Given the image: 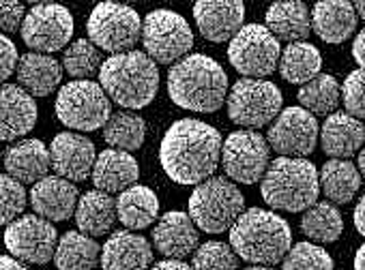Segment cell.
Instances as JSON below:
<instances>
[{
  "label": "cell",
  "instance_id": "cell-10",
  "mask_svg": "<svg viewBox=\"0 0 365 270\" xmlns=\"http://www.w3.org/2000/svg\"><path fill=\"white\" fill-rule=\"evenodd\" d=\"M142 46L155 63L176 65L194 48V33L180 14L170 9H155L144 18Z\"/></svg>",
  "mask_w": 365,
  "mask_h": 270
},
{
  "label": "cell",
  "instance_id": "cell-17",
  "mask_svg": "<svg viewBox=\"0 0 365 270\" xmlns=\"http://www.w3.org/2000/svg\"><path fill=\"white\" fill-rule=\"evenodd\" d=\"M194 20L207 41H232L245 20V5L239 0H200L194 5Z\"/></svg>",
  "mask_w": 365,
  "mask_h": 270
},
{
  "label": "cell",
  "instance_id": "cell-44",
  "mask_svg": "<svg viewBox=\"0 0 365 270\" xmlns=\"http://www.w3.org/2000/svg\"><path fill=\"white\" fill-rule=\"evenodd\" d=\"M354 227L359 229L361 236H365V195L359 199V204L354 206V214H352Z\"/></svg>",
  "mask_w": 365,
  "mask_h": 270
},
{
  "label": "cell",
  "instance_id": "cell-16",
  "mask_svg": "<svg viewBox=\"0 0 365 270\" xmlns=\"http://www.w3.org/2000/svg\"><path fill=\"white\" fill-rule=\"evenodd\" d=\"M50 157L56 176L69 182H82L93 176V167L99 155L95 152V144L86 135L65 131L52 140Z\"/></svg>",
  "mask_w": 365,
  "mask_h": 270
},
{
  "label": "cell",
  "instance_id": "cell-34",
  "mask_svg": "<svg viewBox=\"0 0 365 270\" xmlns=\"http://www.w3.org/2000/svg\"><path fill=\"white\" fill-rule=\"evenodd\" d=\"M146 137V123L142 116L129 110L114 112L103 127V140L116 150L133 152L144 144Z\"/></svg>",
  "mask_w": 365,
  "mask_h": 270
},
{
  "label": "cell",
  "instance_id": "cell-18",
  "mask_svg": "<svg viewBox=\"0 0 365 270\" xmlns=\"http://www.w3.org/2000/svg\"><path fill=\"white\" fill-rule=\"evenodd\" d=\"M200 232L187 212L170 210L153 227V244L165 259H182L198 251Z\"/></svg>",
  "mask_w": 365,
  "mask_h": 270
},
{
  "label": "cell",
  "instance_id": "cell-26",
  "mask_svg": "<svg viewBox=\"0 0 365 270\" xmlns=\"http://www.w3.org/2000/svg\"><path fill=\"white\" fill-rule=\"evenodd\" d=\"M267 28L277 41L299 43L312 33V14L299 0H282L273 3L267 11Z\"/></svg>",
  "mask_w": 365,
  "mask_h": 270
},
{
  "label": "cell",
  "instance_id": "cell-45",
  "mask_svg": "<svg viewBox=\"0 0 365 270\" xmlns=\"http://www.w3.org/2000/svg\"><path fill=\"white\" fill-rule=\"evenodd\" d=\"M150 270H192V266H187L182 259H163L157 261Z\"/></svg>",
  "mask_w": 365,
  "mask_h": 270
},
{
  "label": "cell",
  "instance_id": "cell-2",
  "mask_svg": "<svg viewBox=\"0 0 365 270\" xmlns=\"http://www.w3.org/2000/svg\"><path fill=\"white\" fill-rule=\"evenodd\" d=\"M168 95L182 110L211 114L228 99V76L211 56L190 54L170 67Z\"/></svg>",
  "mask_w": 365,
  "mask_h": 270
},
{
  "label": "cell",
  "instance_id": "cell-24",
  "mask_svg": "<svg viewBox=\"0 0 365 270\" xmlns=\"http://www.w3.org/2000/svg\"><path fill=\"white\" fill-rule=\"evenodd\" d=\"M140 178L138 161L131 152L108 148L101 150L93 167V182L103 193H123Z\"/></svg>",
  "mask_w": 365,
  "mask_h": 270
},
{
  "label": "cell",
  "instance_id": "cell-43",
  "mask_svg": "<svg viewBox=\"0 0 365 270\" xmlns=\"http://www.w3.org/2000/svg\"><path fill=\"white\" fill-rule=\"evenodd\" d=\"M352 58L359 65V69H365V28H361L352 41Z\"/></svg>",
  "mask_w": 365,
  "mask_h": 270
},
{
  "label": "cell",
  "instance_id": "cell-50",
  "mask_svg": "<svg viewBox=\"0 0 365 270\" xmlns=\"http://www.w3.org/2000/svg\"><path fill=\"white\" fill-rule=\"evenodd\" d=\"M245 270H275L273 266H252V268H245Z\"/></svg>",
  "mask_w": 365,
  "mask_h": 270
},
{
  "label": "cell",
  "instance_id": "cell-5",
  "mask_svg": "<svg viewBox=\"0 0 365 270\" xmlns=\"http://www.w3.org/2000/svg\"><path fill=\"white\" fill-rule=\"evenodd\" d=\"M262 199L286 212H303L312 208L320 193V172L307 159L279 157L260 180Z\"/></svg>",
  "mask_w": 365,
  "mask_h": 270
},
{
  "label": "cell",
  "instance_id": "cell-13",
  "mask_svg": "<svg viewBox=\"0 0 365 270\" xmlns=\"http://www.w3.org/2000/svg\"><path fill=\"white\" fill-rule=\"evenodd\" d=\"M22 39L37 54H52L63 50L73 35V16L56 3L35 5L24 20Z\"/></svg>",
  "mask_w": 365,
  "mask_h": 270
},
{
  "label": "cell",
  "instance_id": "cell-27",
  "mask_svg": "<svg viewBox=\"0 0 365 270\" xmlns=\"http://www.w3.org/2000/svg\"><path fill=\"white\" fill-rule=\"evenodd\" d=\"M63 65L48 54L29 52L20 58L18 65V82L33 97H48L54 93L63 80Z\"/></svg>",
  "mask_w": 365,
  "mask_h": 270
},
{
  "label": "cell",
  "instance_id": "cell-35",
  "mask_svg": "<svg viewBox=\"0 0 365 270\" xmlns=\"http://www.w3.org/2000/svg\"><path fill=\"white\" fill-rule=\"evenodd\" d=\"M299 103L303 105V110H307L309 114H335V108L339 105L341 99V86L337 82L335 76L331 73H320L318 78H314L312 82H307L305 86H301L299 95H297Z\"/></svg>",
  "mask_w": 365,
  "mask_h": 270
},
{
  "label": "cell",
  "instance_id": "cell-47",
  "mask_svg": "<svg viewBox=\"0 0 365 270\" xmlns=\"http://www.w3.org/2000/svg\"><path fill=\"white\" fill-rule=\"evenodd\" d=\"M354 270H365V244H361L354 255Z\"/></svg>",
  "mask_w": 365,
  "mask_h": 270
},
{
  "label": "cell",
  "instance_id": "cell-3",
  "mask_svg": "<svg viewBox=\"0 0 365 270\" xmlns=\"http://www.w3.org/2000/svg\"><path fill=\"white\" fill-rule=\"evenodd\" d=\"M288 221L264 208H250L230 229V246L254 266H275L292 249Z\"/></svg>",
  "mask_w": 365,
  "mask_h": 270
},
{
  "label": "cell",
  "instance_id": "cell-1",
  "mask_svg": "<svg viewBox=\"0 0 365 270\" xmlns=\"http://www.w3.org/2000/svg\"><path fill=\"white\" fill-rule=\"evenodd\" d=\"M222 148V135L215 127L196 118H180L165 131L159 146V161L170 180L198 187L217 170Z\"/></svg>",
  "mask_w": 365,
  "mask_h": 270
},
{
  "label": "cell",
  "instance_id": "cell-19",
  "mask_svg": "<svg viewBox=\"0 0 365 270\" xmlns=\"http://www.w3.org/2000/svg\"><path fill=\"white\" fill-rule=\"evenodd\" d=\"M78 187L61 176H46L31 189V206L35 214L48 221H67L78 210Z\"/></svg>",
  "mask_w": 365,
  "mask_h": 270
},
{
  "label": "cell",
  "instance_id": "cell-28",
  "mask_svg": "<svg viewBox=\"0 0 365 270\" xmlns=\"http://www.w3.org/2000/svg\"><path fill=\"white\" fill-rule=\"evenodd\" d=\"M116 219H118L116 199L110 193L95 189V191H86L80 197L78 210H76V223L82 234L91 238L106 236L112 229Z\"/></svg>",
  "mask_w": 365,
  "mask_h": 270
},
{
  "label": "cell",
  "instance_id": "cell-25",
  "mask_svg": "<svg viewBox=\"0 0 365 270\" xmlns=\"http://www.w3.org/2000/svg\"><path fill=\"white\" fill-rule=\"evenodd\" d=\"M356 28L354 5L346 0H320L312 9V31L331 46L344 43Z\"/></svg>",
  "mask_w": 365,
  "mask_h": 270
},
{
  "label": "cell",
  "instance_id": "cell-20",
  "mask_svg": "<svg viewBox=\"0 0 365 270\" xmlns=\"http://www.w3.org/2000/svg\"><path fill=\"white\" fill-rule=\"evenodd\" d=\"M153 264L150 242L129 229L114 232L101 246L103 270H146Z\"/></svg>",
  "mask_w": 365,
  "mask_h": 270
},
{
  "label": "cell",
  "instance_id": "cell-41",
  "mask_svg": "<svg viewBox=\"0 0 365 270\" xmlns=\"http://www.w3.org/2000/svg\"><path fill=\"white\" fill-rule=\"evenodd\" d=\"M24 20H26V11L20 3H9L7 0V3H3V7H0V24H3L5 35L22 31Z\"/></svg>",
  "mask_w": 365,
  "mask_h": 270
},
{
  "label": "cell",
  "instance_id": "cell-39",
  "mask_svg": "<svg viewBox=\"0 0 365 270\" xmlns=\"http://www.w3.org/2000/svg\"><path fill=\"white\" fill-rule=\"evenodd\" d=\"M0 195H3V212H0V223L11 225L20 219L26 204L31 202V195H26L24 185L9 174L0 176Z\"/></svg>",
  "mask_w": 365,
  "mask_h": 270
},
{
  "label": "cell",
  "instance_id": "cell-29",
  "mask_svg": "<svg viewBox=\"0 0 365 270\" xmlns=\"http://www.w3.org/2000/svg\"><path fill=\"white\" fill-rule=\"evenodd\" d=\"M359 167L348 159H331L320 170V191L331 204H350L359 193L361 182Z\"/></svg>",
  "mask_w": 365,
  "mask_h": 270
},
{
  "label": "cell",
  "instance_id": "cell-23",
  "mask_svg": "<svg viewBox=\"0 0 365 270\" xmlns=\"http://www.w3.org/2000/svg\"><path fill=\"white\" fill-rule=\"evenodd\" d=\"M3 163L11 178L20 180L22 185H37L48 176V170L52 167V157L41 140H22L5 150Z\"/></svg>",
  "mask_w": 365,
  "mask_h": 270
},
{
  "label": "cell",
  "instance_id": "cell-40",
  "mask_svg": "<svg viewBox=\"0 0 365 270\" xmlns=\"http://www.w3.org/2000/svg\"><path fill=\"white\" fill-rule=\"evenodd\" d=\"M341 101L346 114L365 120V69H354L341 84Z\"/></svg>",
  "mask_w": 365,
  "mask_h": 270
},
{
  "label": "cell",
  "instance_id": "cell-21",
  "mask_svg": "<svg viewBox=\"0 0 365 270\" xmlns=\"http://www.w3.org/2000/svg\"><path fill=\"white\" fill-rule=\"evenodd\" d=\"M37 125V103L31 93L18 84H5L0 97V137L14 142Z\"/></svg>",
  "mask_w": 365,
  "mask_h": 270
},
{
  "label": "cell",
  "instance_id": "cell-4",
  "mask_svg": "<svg viewBox=\"0 0 365 270\" xmlns=\"http://www.w3.org/2000/svg\"><path fill=\"white\" fill-rule=\"evenodd\" d=\"M99 84L106 95L127 110L146 108L159 90L157 63L146 52H123L103 61Z\"/></svg>",
  "mask_w": 365,
  "mask_h": 270
},
{
  "label": "cell",
  "instance_id": "cell-46",
  "mask_svg": "<svg viewBox=\"0 0 365 270\" xmlns=\"http://www.w3.org/2000/svg\"><path fill=\"white\" fill-rule=\"evenodd\" d=\"M0 270H29L24 261L16 259L14 255H5L3 261H0Z\"/></svg>",
  "mask_w": 365,
  "mask_h": 270
},
{
  "label": "cell",
  "instance_id": "cell-31",
  "mask_svg": "<svg viewBox=\"0 0 365 270\" xmlns=\"http://www.w3.org/2000/svg\"><path fill=\"white\" fill-rule=\"evenodd\" d=\"M322 69V56L316 46L307 41L290 43L282 52L279 58V73L288 84H301L305 86L314 78L320 76Z\"/></svg>",
  "mask_w": 365,
  "mask_h": 270
},
{
  "label": "cell",
  "instance_id": "cell-42",
  "mask_svg": "<svg viewBox=\"0 0 365 270\" xmlns=\"http://www.w3.org/2000/svg\"><path fill=\"white\" fill-rule=\"evenodd\" d=\"M0 56H3V80H9L11 73L18 71L20 56H18L14 41L7 35H3V39H0Z\"/></svg>",
  "mask_w": 365,
  "mask_h": 270
},
{
  "label": "cell",
  "instance_id": "cell-15",
  "mask_svg": "<svg viewBox=\"0 0 365 270\" xmlns=\"http://www.w3.org/2000/svg\"><path fill=\"white\" fill-rule=\"evenodd\" d=\"M318 135L320 127L314 114L303 108H286L273 120L267 133V142L282 157L305 159L314 152Z\"/></svg>",
  "mask_w": 365,
  "mask_h": 270
},
{
  "label": "cell",
  "instance_id": "cell-9",
  "mask_svg": "<svg viewBox=\"0 0 365 270\" xmlns=\"http://www.w3.org/2000/svg\"><path fill=\"white\" fill-rule=\"evenodd\" d=\"M144 20H140L138 11L120 3H101L93 9L86 31L88 39L103 52L123 54L131 52L133 46L142 39Z\"/></svg>",
  "mask_w": 365,
  "mask_h": 270
},
{
  "label": "cell",
  "instance_id": "cell-11",
  "mask_svg": "<svg viewBox=\"0 0 365 270\" xmlns=\"http://www.w3.org/2000/svg\"><path fill=\"white\" fill-rule=\"evenodd\" d=\"M282 48L262 24H247L228 46L230 65L245 78L262 80L279 69Z\"/></svg>",
  "mask_w": 365,
  "mask_h": 270
},
{
  "label": "cell",
  "instance_id": "cell-14",
  "mask_svg": "<svg viewBox=\"0 0 365 270\" xmlns=\"http://www.w3.org/2000/svg\"><path fill=\"white\" fill-rule=\"evenodd\" d=\"M7 251L24 264H48L56 255L58 232L39 214H24L5 229Z\"/></svg>",
  "mask_w": 365,
  "mask_h": 270
},
{
  "label": "cell",
  "instance_id": "cell-37",
  "mask_svg": "<svg viewBox=\"0 0 365 270\" xmlns=\"http://www.w3.org/2000/svg\"><path fill=\"white\" fill-rule=\"evenodd\" d=\"M192 270H239V259L230 244L209 240L194 253Z\"/></svg>",
  "mask_w": 365,
  "mask_h": 270
},
{
  "label": "cell",
  "instance_id": "cell-48",
  "mask_svg": "<svg viewBox=\"0 0 365 270\" xmlns=\"http://www.w3.org/2000/svg\"><path fill=\"white\" fill-rule=\"evenodd\" d=\"M354 11L365 22V0H356V3H354Z\"/></svg>",
  "mask_w": 365,
  "mask_h": 270
},
{
  "label": "cell",
  "instance_id": "cell-38",
  "mask_svg": "<svg viewBox=\"0 0 365 270\" xmlns=\"http://www.w3.org/2000/svg\"><path fill=\"white\" fill-rule=\"evenodd\" d=\"M282 270H333V257L318 244L297 242L284 257Z\"/></svg>",
  "mask_w": 365,
  "mask_h": 270
},
{
  "label": "cell",
  "instance_id": "cell-22",
  "mask_svg": "<svg viewBox=\"0 0 365 270\" xmlns=\"http://www.w3.org/2000/svg\"><path fill=\"white\" fill-rule=\"evenodd\" d=\"M320 144L329 157L350 159L352 155L363 150L365 125L346 112H335L327 116L324 125L320 127Z\"/></svg>",
  "mask_w": 365,
  "mask_h": 270
},
{
  "label": "cell",
  "instance_id": "cell-8",
  "mask_svg": "<svg viewBox=\"0 0 365 270\" xmlns=\"http://www.w3.org/2000/svg\"><path fill=\"white\" fill-rule=\"evenodd\" d=\"M282 90L273 82L243 78L230 88L226 108L230 120L239 127L262 129L282 114Z\"/></svg>",
  "mask_w": 365,
  "mask_h": 270
},
{
  "label": "cell",
  "instance_id": "cell-30",
  "mask_svg": "<svg viewBox=\"0 0 365 270\" xmlns=\"http://www.w3.org/2000/svg\"><path fill=\"white\" fill-rule=\"evenodd\" d=\"M118 221L129 229H144L153 225L159 217V199L153 189L144 185H133L127 191L118 193L116 199Z\"/></svg>",
  "mask_w": 365,
  "mask_h": 270
},
{
  "label": "cell",
  "instance_id": "cell-32",
  "mask_svg": "<svg viewBox=\"0 0 365 270\" xmlns=\"http://www.w3.org/2000/svg\"><path fill=\"white\" fill-rule=\"evenodd\" d=\"M99 244L82 232H67L56 246L54 264L58 270H95L99 264Z\"/></svg>",
  "mask_w": 365,
  "mask_h": 270
},
{
  "label": "cell",
  "instance_id": "cell-33",
  "mask_svg": "<svg viewBox=\"0 0 365 270\" xmlns=\"http://www.w3.org/2000/svg\"><path fill=\"white\" fill-rule=\"evenodd\" d=\"M301 232L314 242L331 244L344 232L341 212L331 202H316L301 217Z\"/></svg>",
  "mask_w": 365,
  "mask_h": 270
},
{
  "label": "cell",
  "instance_id": "cell-12",
  "mask_svg": "<svg viewBox=\"0 0 365 270\" xmlns=\"http://www.w3.org/2000/svg\"><path fill=\"white\" fill-rule=\"evenodd\" d=\"M222 165L230 180L254 185L271 165V146L258 131H235L224 142Z\"/></svg>",
  "mask_w": 365,
  "mask_h": 270
},
{
  "label": "cell",
  "instance_id": "cell-6",
  "mask_svg": "<svg viewBox=\"0 0 365 270\" xmlns=\"http://www.w3.org/2000/svg\"><path fill=\"white\" fill-rule=\"evenodd\" d=\"M245 212V197L239 187L224 176L200 182L190 197V217L207 234H224Z\"/></svg>",
  "mask_w": 365,
  "mask_h": 270
},
{
  "label": "cell",
  "instance_id": "cell-49",
  "mask_svg": "<svg viewBox=\"0 0 365 270\" xmlns=\"http://www.w3.org/2000/svg\"><path fill=\"white\" fill-rule=\"evenodd\" d=\"M356 167H359L361 176L365 178V146H363V150L359 152V163H356Z\"/></svg>",
  "mask_w": 365,
  "mask_h": 270
},
{
  "label": "cell",
  "instance_id": "cell-7",
  "mask_svg": "<svg viewBox=\"0 0 365 270\" xmlns=\"http://www.w3.org/2000/svg\"><path fill=\"white\" fill-rule=\"evenodd\" d=\"M58 120L73 131H97L108 125L112 103L101 84L91 80H73L58 90L56 97Z\"/></svg>",
  "mask_w": 365,
  "mask_h": 270
},
{
  "label": "cell",
  "instance_id": "cell-36",
  "mask_svg": "<svg viewBox=\"0 0 365 270\" xmlns=\"http://www.w3.org/2000/svg\"><path fill=\"white\" fill-rule=\"evenodd\" d=\"M101 67H103L101 52L91 39H78L65 50L63 69L76 80H88L95 73H99Z\"/></svg>",
  "mask_w": 365,
  "mask_h": 270
}]
</instances>
